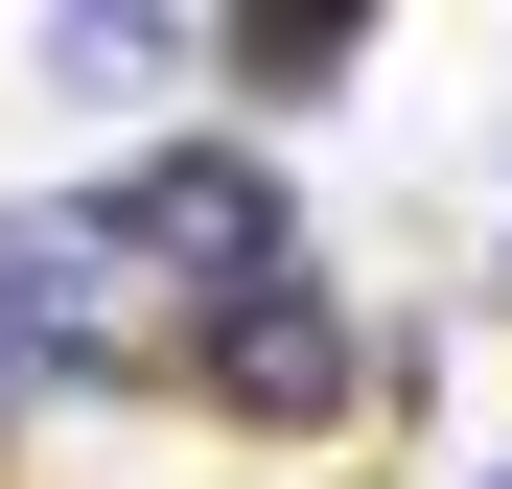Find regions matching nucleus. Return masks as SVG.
Returning <instances> with one entry per match:
<instances>
[{"instance_id": "1", "label": "nucleus", "mask_w": 512, "mask_h": 489, "mask_svg": "<svg viewBox=\"0 0 512 489\" xmlns=\"http://www.w3.org/2000/svg\"><path fill=\"white\" fill-rule=\"evenodd\" d=\"M94 257H117L163 326H210V303H256V280H303V187H280V140H233V117H187V140H117V187H94Z\"/></svg>"}, {"instance_id": "2", "label": "nucleus", "mask_w": 512, "mask_h": 489, "mask_svg": "<svg viewBox=\"0 0 512 489\" xmlns=\"http://www.w3.org/2000/svg\"><path fill=\"white\" fill-rule=\"evenodd\" d=\"M163 373H187L233 443H326V420H373V396H396L419 350H396V326H350L326 280H256V303H210V326H187Z\"/></svg>"}, {"instance_id": "3", "label": "nucleus", "mask_w": 512, "mask_h": 489, "mask_svg": "<svg viewBox=\"0 0 512 489\" xmlns=\"http://www.w3.org/2000/svg\"><path fill=\"white\" fill-rule=\"evenodd\" d=\"M350 70H373V24H350V0H303V24H210V94H233V140H256V117H326Z\"/></svg>"}, {"instance_id": "4", "label": "nucleus", "mask_w": 512, "mask_h": 489, "mask_svg": "<svg viewBox=\"0 0 512 489\" xmlns=\"http://www.w3.org/2000/svg\"><path fill=\"white\" fill-rule=\"evenodd\" d=\"M210 24H163V0H94V24H47V94L70 117H140V94H187Z\"/></svg>"}, {"instance_id": "5", "label": "nucleus", "mask_w": 512, "mask_h": 489, "mask_svg": "<svg viewBox=\"0 0 512 489\" xmlns=\"http://www.w3.org/2000/svg\"><path fill=\"white\" fill-rule=\"evenodd\" d=\"M24 420H47V373H24V326H0V466H24Z\"/></svg>"}]
</instances>
